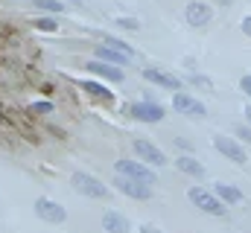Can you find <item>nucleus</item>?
Listing matches in <instances>:
<instances>
[{"mask_svg":"<svg viewBox=\"0 0 251 233\" xmlns=\"http://www.w3.org/2000/svg\"><path fill=\"white\" fill-rule=\"evenodd\" d=\"M240 88H243V93H249V96H251V73L240 79Z\"/></svg>","mask_w":251,"mask_h":233,"instance_id":"23","label":"nucleus"},{"mask_svg":"<svg viewBox=\"0 0 251 233\" xmlns=\"http://www.w3.org/2000/svg\"><path fill=\"white\" fill-rule=\"evenodd\" d=\"M193 82H196L199 88H207V91L213 88V85H210V79H204V76H193Z\"/></svg>","mask_w":251,"mask_h":233,"instance_id":"24","label":"nucleus"},{"mask_svg":"<svg viewBox=\"0 0 251 233\" xmlns=\"http://www.w3.org/2000/svg\"><path fill=\"white\" fill-rule=\"evenodd\" d=\"M70 184H73V189H76L79 195H85V198H108V186H105L100 178H94V175H88V172H73Z\"/></svg>","mask_w":251,"mask_h":233,"instance_id":"2","label":"nucleus"},{"mask_svg":"<svg viewBox=\"0 0 251 233\" xmlns=\"http://www.w3.org/2000/svg\"><path fill=\"white\" fill-rule=\"evenodd\" d=\"M102 231L105 233H131V225H128V219H126L123 213L108 210V213L102 216Z\"/></svg>","mask_w":251,"mask_h":233,"instance_id":"13","label":"nucleus"},{"mask_svg":"<svg viewBox=\"0 0 251 233\" xmlns=\"http://www.w3.org/2000/svg\"><path fill=\"white\" fill-rule=\"evenodd\" d=\"M114 186H117L123 195H128V198H137V201L152 198V184H143V181H137V178L117 175V178H114Z\"/></svg>","mask_w":251,"mask_h":233,"instance_id":"5","label":"nucleus"},{"mask_svg":"<svg viewBox=\"0 0 251 233\" xmlns=\"http://www.w3.org/2000/svg\"><path fill=\"white\" fill-rule=\"evenodd\" d=\"M79 88H82L88 96H94V99H100V102H105V105H111V102H114V93H111L105 85H100V82L85 79V82H79Z\"/></svg>","mask_w":251,"mask_h":233,"instance_id":"14","label":"nucleus"},{"mask_svg":"<svg viewBox=\"0 0 251 233\" xmlns=\"http://www.w3.org/2000/svg\"><path fill=\"white\" fill-rule=\"evenodd\" d=\"M213 18V9L204 0H190L187 3V23L190 26H207Z\"/></svg>","mask_w":251,"mask_h":233,"instance_id":"11","label":"nucleus"},{"mask_svg":"<svg viewBox=\"0 0 251 233\" xmlns=\"http://www.w3.org/2000/svg\"><path fill=\"white\" fill-rule=\"evenodd\" d=\"M243 35H249V38H251V15L243 18Z\"/></svg>","mask_w":251,"mask_h":233,"instance_id":"25","label":"nucleus"},{"mask_svg":"<svg viewBox=\"0 0 251 233\" xmlns=\"http://www.w3.org/2000/svg\"><path fill=\"white\" fill-rule=\"evenodd\" d=\"M216 195H219L225 204H243V201H246L243 192H240L237 186H231V184H216Z\"/></svg>","mask_w":251,"mask_h":233,"instance_id":"17","label":"nucleus"},{"mask_svg":"<svg viewBox=\"0 0 251 233\" xmlns=\"http://www.w3.org/2000/svg\"><path fill=\"white\" fill-rule=\"evenodd\" d=\"M102 44H108V47H114V50L126 53L128 58H134V50H131V47H128L126 41H120V38H111V35H108V38H102Z\"/></svg>","mask_w":251,"mask_h":233,"instance_id":"20","label":"nucleus"},{"mask_svg":"<svg viewBox=\"0 0 251 233\" xmlns=\"http://www.w3.org/2000/svg\"><path fill=\"white\" fill-rule=\"evenodd\" d=\"M173 108L184 116H204L207 114V108H204L196 96H190V93H176V96H173Z\"/></svg>","mask_w":251,"mask_h":233,"instance_id":"10","label":"nucleus"},{"mask_svg":"<svg viewBox=\"0 0 251 233\" xmlns=\"http://www.w3.org/2000/svg\"><path fill=\"white\" fill-rule=\"evenodd\" d=\"M32 210H35V216H38L41 222H47V225H64V219H67V210H64L59 201H53V198H35Z\"/></svg>","mask_w":251,"mask_h":233,"instance_id":"3","label":"nucleus"},{"mask_svg":"<svg viewBox=\"0 0 251 233\" xmlns=\"http://www.w3.org/2000/svg\"><path fill=\"white\" fill-rule=\"evenodd\" d=\"M187 198L201 210V213H207V216H228V204L216 195V192H207V189H201V186H190L187 189Z\"/></svg>","mask_w":251,"mask_h":233,"instance_id":"1","label":"nucleus"},{"mask_svg":"<svg viewBox=\"0 0 251 233\" xmlns=\"http://www.w3.org/2000/svg\"><path fill=\"white\" fill-rule=\"evenodd\" d=\"M117 23H120V26H126V29H137V26H140L134 18H117Z\"/></svg>","mask_w":251,"mask_h":233,"instance_id":"22","label":"nucleus"},{"mask_svg":"<svg viewBox=\"0 0 251 233\" xmlns=\"http://www.w3.org/2000/svg\"><path fill=\"white\" fill-rule=\"evenodd\" d=\"M29 108H32V114H50L53 111V102H32Z\"/></svg>","mask_w":251,"mask_h":233,"instance_id":"21","label":"nucleus"},{"mask_svg":"<svg viewBox=\"0 0 251 233\" xmlns=\"http://www.w3.org/2000/svg\"><path fill=\"white\" fill-rule=\"evenodd\" d=\"M219 3H222V6H228V3H231V0H219Z\"/></svg>","mask_w":251,"mask_h":233,"instance_id":"29","label":"nucleus"},{"mask_svg":"<svg viewBox=\"0 0 251 233\" xmlns=\"http://www.w3.org/2000/svg\"><path fill=\"white\" fill-rule=\"evenodd\" d=\"M94 56L100 58V61L117 64V67H123V64H128V61H131V58L126 56V53H120V50H114V47H108V44H100V47L94 50Z\"/></svg>","mask_w":251,"mask_h":233,"instance_id":"15","label":"nucleus"},{"mask_svg":"<svg viewBox=\"0 0 251 233\" xmlns=\"http://www.w3.org/2000/svg\"><path fill=\"white\" fill-rule=\"evenodd\" d=\"M85 67H88L94 76H102V79H108V82H123V79H126L123 67H117V64H108V61H100V58L88 61Z\"/></svg>","mask_w":251,"mask_h":233,"instance_id":"12","label":"nucleus"},{"mask_svg":"<svg viewBox=\"0 0 251 233\" xmlns=\"http://www.w3.org/2000/svg\"><path fill=\"white\" fill-rule=\"evenodd\" d=\"M246 116H249V122H251V105H249V108H246Z\"/></svg>","mask_w":251,"mask_h":233,"instance_id":"28","label":"nucleus"},{"mask_svg":"<svg viewBox=\"0 0 251 233\" xmlns=\"http://www.w3.org/2000/svg\"><path fill=\"white\" fill-rule=\"evenodd\" d=\"M213 149L219 152V155H225L228 161H234V163H246L249 161V155H246V149L234 140V137H225V134H216L213 137Z\"/></svg>","mask_w":251,"mask_h":233,"instance_id":"6","label":"nucleus"},{"mask_svg":"<svg viewBox=\"0 0 251 233\" xmlns=\"http://www.w3.org/2000/svg\"><path fill=\"white\" fill-rule=\"evenodd\" d=\"M176 169L190 175V178H204V166H201L196 158H190V155H178V158H176Z\"/></svg>","mask_w":251,"mask_h":233,"instance_id":"16","label":"nucleus"},{"mask_svg":"<svg viewBox=\"0 0 251 233\" xmlns=\"http://www.w3.org/2000/svg\"><path fill=\"white\" fill-rule=\"evenodd\" d=\"M128 114L134 116V119H140V122H161V119H164V108H161L158 102L143 99V102L128 105Z\"/></svg>","mask_w":251,"mask_h":233,"instance_id":"8","label":"nucleus"},{"mask_svg":"<svg viewBox=\"0 0 251 233\" xmlns=\"http://www.w3.org/2000/svg\"><path fill=\"white\" fill-rule=\"evenodd\" d=\"M143 79L152 82V85H158V88H167V91H178L181 88V79L173 76V73H167V70H161V67H146Z\"/></svg>","mask_w":251,"mask_h":233,"instance_id":"9","label":"nucleus"},{"mask_svg":"<svg viewBox=\"0 0 251 233\" xmlns=\"http://www.w3.org/2000/svg\"><path fill=\"white\" fill-rule=\"evenodd\" d=\"M237 131H240V137H243V140H249V143H251V128H237Z\"/></svg>","mask_w":251,"mask_h":233,"instance_id":"27","label":"nucleus"},{"mask_svg":"<svg viewBox=\"0 0 251 233\" xmlns=\"http://www.w3.org/2000/svg\"><path fill=\"white\" fill-rule=\"evenodd\" d=\"M114 172L117 175H126V178H137V181H143V184H155L158 178L155 172L149 169V163H140V161H117L114 163Z\"/></svg>","mask_w":251,"mask_h":233,"instance_id":"4","label":"nucleus"},{"mask_svg":"<svg viewBox=\"0 0 251 233\" xmlns=\"http://www.w3.org/2000/svg\"><path fill=\"white\" fill-rule=\"evenodd\" d=\"M32 6H35V9H41V12H50V15H62V12H64L62 0H32Z\"/></svg>","mask_w":251,"mask_h":233,"instance_id":"18","label":"nucleus"},{"mask_svg":"<svg viewBox=\"0 0 251 233\" xmlns=\"http://www.w3.org/2000/svg\"><path fill=\"white\" fill-rule=\"evenodd\" d=\"M134 152H137V158H140L143 163H149V166H167V155H164L155 143H149V140H143V137L134 140Z\"/></svg>","mask_w":251,"mask_h":233,"instance_id":"7","label":"nucleus"},{"mask_svg":"<svg viewBox=\"0 0 251 233\" xmlns=\"http://www.w3.org/2000/svg\"><path fill=\"white\" fill-rule=\"evenodd\" d=\"M140 233H164V231H161V228H155V225H143Z\"/></svg>","mask_w":251,"mask_h":233,"instance_id":"26","label":"nucleus"},{"mask_svg":"<svg viewBox=\"0 0 251 233\" xmlns=\"http://www.w3.org/2000/svg\"><path fill=\"white\" fill-rule=\"evenodd\" d=\"M32 26L41 29V32H56V29H59V21H56V18H35Z\"/></svg>","mask_w":251,"mask_h":233,"instance_id":"19","label":"nucleus"}]
</instances>
